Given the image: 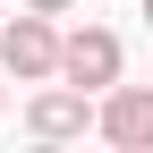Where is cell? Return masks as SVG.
Returning <instances> with one entry per match:
<instances>
[{"instance_id": "5b68a950", "label": "cell", "mask_w": 153, "mask_h": 153, "mask_svg": "<svg viewBox=\"0 0 153 153\" xmlns=\"http://www.w3.org/2000/svg\"><path fill=\"white\" fill-rule=\"evenodd\" d=\"M26 9H43V17H68V9H76V0H26Z\"/></svg>"}, {"instance_id": "277c9868", "label": "cell", "mask_w": 153, "mask_h": 153, "mask_svg": "<svg viewBox=\"0 0 153 153\" xmlns=\"http://www.w3.org/2000/svg\"><path fill=\"white\" fill-rule=\"evenodd\" d=\"M94 136L119 153H153V85H111L94 94Z\"/></svg>"}, {"instance_id": "3957f363", "label": "cell", "mask_w": 153, "mask_h": 153, "mask_svg": "<svg viewBox=\"0 0 153 153\" xmlns=\"http://www.w3.org/2000/svg\"><path fill=\"white\" fill-rule=\"evenodd\" d=\"M119 68H128V51H119V34H111V26H76V34H60V76H68V85L111 94V85H119Z\"/></svg>"}, {"instance_id": "7a4b0ae2", "label": "cell", "mask_w": 153, "mask_h": 153, "mask_svg": "<svg viewBox=\"0 0 153 153\" xmlns=\"http://www.w3.org/2000/svg\"><path fill=\"white\" fill-rule=\"evenodd\" d=\"M85 128H94V94L68 85V76H43L34 102H26V136H43V145H76Z\"/></svg>"}, {"instance_id": "ba28073f", "label": "cell", "mask_w": 153, "mask_h": 153, "mask_svg": "<svg viewBox=\"0 0 153 153\" xmlns=\"http://www.w3.org/2000/svg\"><path fill=\"white\" fill-rule=\"evenodd\" d=\"M0 26H9V17H0Z\"/></svg>"}, {"instance_id": "52a82bcc", "label": "cell", "mask_w": 153, "mask_h": 153, "mask_svg": "<svg viewBox=\"0 0 153 153\" xmlns=\"http://www.w3.org/2000/svg\"><path fill=\"white\" fill-rule=\"evenodd\" d=\"M145 17H153V0H145Z\"/></svg>"}, {"instance_id": "8992f818", "label": "cell", "mask_w": 153, "mask_h": 153, "mask_svg": "<svg viewBox=\"0 0 153 153\" xmlns=\"http://www.w3.org/2000/svg\"><path fill=\"white\" fill-rule=\"evenodd\" d=\"M0 111H9V68H0Z\"/></svg>"}, {"instance_id": "6da1fadb", "label": "cell", "mask_w": 153, "mask_h": 153, "mask_svg": "<svg viewBox=\"0 0 153 153\" xmlns=\"http://www.w3.org/2000/svg\"><path fill=\"white\" fill-rule=\"evenodd\" d=\"M0 68H9V85H43V76H60V26H51L43 9L9 17V26H0Z\"/></svg>"}]
</instances>
